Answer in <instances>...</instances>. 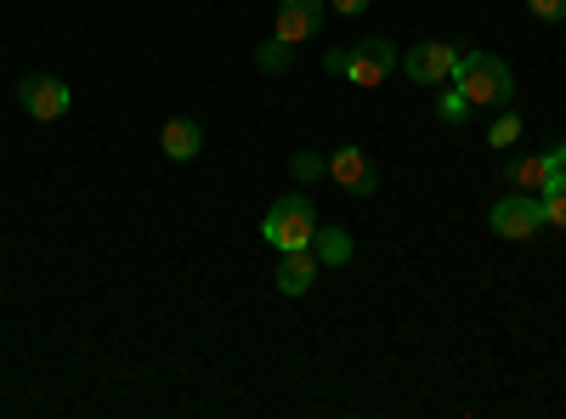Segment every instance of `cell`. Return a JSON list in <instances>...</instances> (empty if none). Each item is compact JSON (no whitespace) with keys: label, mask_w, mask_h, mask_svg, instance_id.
Returning <instances> with one entry per match:
<instances>
[{"label":"cell","mask_w":566,"mask_h":419,"mask_svg":"<svg viewBox=\"0 0 566 419\" xmlns=\"http://www.w3.org/2000/svg\"><path fill=\"white\" fill-rule=\"evenodd\" d=\"M453 63H459V52L448 40H419L413 52L402 57V74L413 85H442V80H453Z\"/></svg>","instance_id":"5"},{"label":"cell","mask_w":566,"mask_h":419,"mask_svg":"<svg viewBox=\"0 0 566 419\" xmlns=\"http://www.w3.org/2000/svg\"><path fill=\"white\" fill-rule=\"evenodd\" d=\"M159 148H165V159L187 165V159H199V148H205V130H199L193 119H170V125L159 130Z\"/></svg>","instance_id":"11"},{"label":"cell","mask_w":566,"mask_h":419,"mask_svg":"<svg viewBox=\"0 0 566 419\" xmlns=\"http://www.w3.org/2000/svg\"><path fill=\"white\" fill-rule=\"evenodd\" d=\"M290 170H295V181H317V176H328V159L312 154V148H301V154L290 159Z\"/></svg>","instance_id":"16"},{"label":"cell","mask_w":566,"mask_h":419,"mask_svg":"<svg viewBox=\"0 0 566 419\" xmlns=\"http://www.w3.org/2000/svg\"><path fill=\"white\" fill-rule=\"evenodd\" d=\"M317 255H312V244L306 250H283V261H277V290L283 295H306L312 284H317Z\"/></svg>","instance_id":"9"},{"label":"cell","mask_w":566,"mask_h":419,"mask_svg":"<svg viewBox=\"0 0 566 419\" xmlns=\"http://www.w3.org/2000/svg\"><path fill=\"white\" fill-rule=\"evenodd\" d=\"M391 69H402L397 45H391L386 34H374V40H363L357 52H352V69H346V80H352V85H368V91H374V85H380V80H386Z\"/></svg>","instance_id":"6"},{"label":"cell","mask_w":566,"mask_h":419,"mask_svg":"<svg viewBox=\"0 0 566 419\" xmlns=\"http://www.w3.org/2000/svg\"><path fill=\"white\" fill-rule=\"evenodd\" d=\"M488 143H493V148H515V143H522V114H499V119L488 125Z\"/></svg>","instance_id":"15"},{"label":"cell","mask_w":566,"mask_h":419,"mask_svg":"<svg viewBox=\"0 0 566 419\" xmlns=\"http://www.w3.org/2000/svg\"><path fill=\"white\" fill-rule=\"evenodd\" d=\"M323 29V0H277V40H312Z\"/></svg>","instance_id":"8"},{"label":"cell","mask_w":566,"mask_h":419,"mask_svg":"<svg viewBox=\"0 0 566 419\" xmlns=\"http://www.w3.org/2000/svg\"><path fill=\"white\" fill-rule=\"evenodd\" d=\"M368 7H374V0H335V12H340V18H363Z\"/></svg>","instance_id":"20"},{"label":"cell","mask_w":566,"mask_h":419,"mask_svg":"<svg viewBox=\"0 0 566 419\" xmlns=\"http://www.w3.org/2000/svg\"><path fill=\"white\" fill-rule=\"evenodd\" d=\"M555 170H560V165H555L549 148H544V154H527V159H510V165H504V181H510L515 193H538Z\"/></svg>","instance_id":"10"},{"label":"cell","mask_w":566,"mask_h":419,"mask_svg":"<svg viewBox=\"0 0 566 419\" xmlns=\"http://www.w3.org/2000/svg\"><path fill=\"white\" fill-rule=\"evenodd\" d=\"M538 205H544V227H560L566 232V170H555L544 188H538Z\"/></svg>","instance_id":"13"},{"label":"cell","mask_w":566,"mask_h":419,"mask_svg":"<svg viewBox=\"0 0 566 419\" xmlns=\"http://www.w3.org/2000/svg\"><path fill=\"white\" fill-rule=\"evenodd\" d=\"M255 69H261V74H290V69H295V45L272 34L261 52H255Z\"/></svg>","instance_id":"14"},{"label":"cell","mask_w":566,"mask_h":419,"mask_svg":"<svg viewBox=\"0 0 566 419\" xmlns=\"http://www.w3.org/2000/svg\"><path fill=\"white\" fill-rule=\"evenodd\" d=\"M493 232H499V239H510V244L538 239V232H544V205H538V193H515V188H510V199L493 205Z\"/></svg>","instance_id":"3"},{"label":"cell","mask_w":566,"mask_h":419,"mask_svg":"<svg viewBox=\"0 0 566 419\" xmlns=\"http://www.w3.org/2000/svg\"><path fill=\"white\" fill-rule=\"evenodd\" d=\"M533 7V18H544V23H560L566 18V0H527Z\"/></svg>","instance_id":"18"},{"label":"cell","mask_w":566,"mask_h":419,"mask_svg":"<svg viewBox=\"0 0 566 419\" xmlns=\"http://www.w3.org/2000/svg\"><path fill=\"white\" fill-rule=\"evenodd\" d=\"M323 69L346 80V69H352V52H328V57H323Z\"/></svg>","instance_id":"19"},{"label":"cell","mask_w":566,"mask_h":419,"mask_svg":"<svg viewBox=\"0 0 566 419\" xmlns=\"http://www.w3.org/2000/svg\"><path fill=\"white\" fill-rule=\"evenodd\" d=\"M18 103L29 108V119L52 125V119L69 114V85H63L57 74H29V80L18 85Z\"/></svg>","instance_id":"4"},{"label":"cell","mask_w":566,"mask_h":419,"mask_svg":"<svg viewBox=\"0 0 566 419\" xmlns=\"http://www.w3.org/2000/svg\"><path fill=\"white\" fill-rule=\"evenodd\" d=\"M312 255H317L323 266H346V261H352V232H346V227H317V232H312Z\"/></svg>","instance_id":"12"},{"label":"cell","mask_w":566,"mask_h":419,"mask_svg":"<svg viewBox=\"0 0 566 419\" xmlns=\"http://www.w3.org/2000/svg\"><path fill=\"white\" fill-rule=\"evenodd\" d=\"M328 181L346 188V193H357V199H368L374 188H380V170H374V159L363 148H335L328 154Z\"/></svg>","instance_id":"7"},{"label":"cell","mask_w":566,"mask_h":419,"mask_svg":"<svg viewBox=\"0 0 566 419\" xmlns=\"http://www.w3.org/2000/svg\"><path fill=\"white\" fill-rule=\"evenodd\" d=\"M437 114H442V125H464L470 119V97L464 91H448V97L437 103Z\"/></svg>","instance_id":"17"},{"label":"cell","mask_w":566,"mask_h":419,"mask_svg":"<svg viewBox=\"0 0 566 419\" xmlns=\"http://www.w3.org/2000/svg\"><path fill=\"white\" fill-rule=\"evenodd\" d=\"M312 232H317V210H312V199H301V193L277 199V205L266 210V221H261V239L277 244V255H283V250H306Z\"/></svg>","instance_id":"2"},{"label":"cell","mask_w":566,"mask_h":419,"mask_svg":"<svg viewBox=\"0 0 566 419\" xmlns=\"http://www.w3.org/2000/svg\"><path fill=\"white\" fill-rule=\"evenodd\" d=\"M453 80H459V91L470 97V108H504V103L515 97V74H510V63L493 57V52H459Z\"/></svg>","instance_id":"1"}]
</instances>
